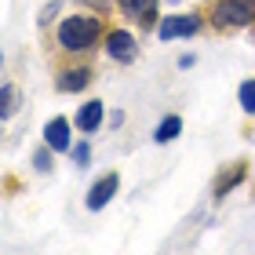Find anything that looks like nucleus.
Here are the masks:
<instances>
[{
  "instance_id": "0eeeda50",
  "label": "nucleus",
  "mask_w": 255,
  "mask_h": 255,
  "mask_svg": "<svg viewBox=\"0 0 255 255\" xmlns=\"http://www.w3.org/2000/svg\"><path fill=\"white\" fill-rule=\"evenodd\" d=\"M44 146H51L55 153L69 149V121L66 117H55V121L44 124Z\"/></svg>"
},
{
  "instance_id": "6e6552de",
  "label": "nucleus",
  "mask_w": 255,
  "mask_h": 255,
  "mask_svg": "<svg viewBox=\"0 0 255 255\" xmlns=\"http://www.w3.org/2000/svg\"><path fill=\"white\" fill-rule=\"evenodd\" d=\"M55 84H59V91H66V95H73V91H80V88H88V84H91V69H88V66H77V69H62Z\"/></svg>"
},
{
  "instance_id": "4468645a",
  "label": "nucleus",
  "mask_w": 255,
  "mask_h": 255,
  "mask_svg": "<svg viewBox=\"0 0 255 255\" xmlns=\"http://www.w3.org/2000/svg\"><path fill=\"white\" fill-rule=\"evenodd\" d=\"M48 149H51V146H48ZM48 149H40V153L33 157V168H37V171H48V168H51V157H48Z\"/></svg>"
},
{
  "instance_id": "f3484780",
  "label": "nucleus",
  "mask_w": 255,
  "mask_h": 255,
  "mask_svg": "<svg viewBox=\"0 0 255 255\" xmlns=\"http://www.w3.org/2000/svg\"><path fill=\"white\" fill-rule=\"evenodd\" d=\"M171 4H175V0H171Z\"/></svg>"
},
{
  "instance_id": "423d86ee",
  "label": "nucleus",
  "mask_w": 255,
  "mask_h": 255,
  "mask_svg": "<svg viewBox=\"0 0 255 255\" xmlns=\"http://www.w3.org/2000/svg\"><path fill=\"white\" fill-rule=\"evenodd\" d=\"M117 190H121V175H117V171H110V175H102V179L95 182V186L88 190V208H91V212H99V208H106V204L113 201V193H117Z\"/></svg>"
},
{
  "instance_id": "f257e3e1",
  "label": "nucleus",
  "mask_w": 255,
  "mask_h": 255,
  "mask_svg": "<svg viewBox=\"0 0 255 255\" xmlns=\"http://www.w3.org/2000/svg\"><path fill=\"white\" fill-rule=\"evenodd\" d=\"M99 37H102V22L95 15H69L59 26L62 51H91Z\"/></svg>"
},
{
  "instance_id": "20e7f679",
  "label": "nucleus",
  "mask_w": 255,
  "mask_h": 255,
  "mask_svg": "<svg viewBox=\"0 0 255 255\" xmlns=\"http://www.w3.org/2000/svg\"><path fill=\"white\" fill-rule=\"evenodd\" d=\"M245 175H248V160L241 157V160H234V164H226L223 171H219L215 175V186H212V193L219 197V201H223V197L234 190V186H241V182H245Z\"/></svg>"
},
{
  "instance_id": "7ed1b4c3",
  "label": "nucleus",
  "mask_w": 255,
  "mask_h": 255,
  "mask_svg": "<svg viewBox=\"0 0 255 255\" xmlns=\"http://www.w3.org/2000/svg\"><path fill=\"white\" fill-rule=\"evenodd\" d=\"M201 15H171L157 26V37L160 40H179V37H193V33H201Z\"/></svg>"
},
{
  "instance_id": "dca6fc26",
  "label": "nucleus",
  "mask_w": 255,
  "mask_h": 255,
  "mask_svg": "<svg viewBox=\"0 0 255 255\" xmlns=\"http://www.w3.org/2000/svg\"><path fill=\"white\" fill-rule=\"evenodd\" d=\"M88 4H95V7H106V4H110V0H88Z\"/></svg>"
},
{
  "instance_id": "9b49d317",
  "label": "nucleus",
  "mask_w": 255,
  "mask_h": 255,
  "mask_svg": "<svg viewBox=\"0 0 255 255\" xmlns=\"http://www.w3.org/2000/svg\"><path fill=\"white\" fill-rule=\"evenodd\" d=\"M241 106H245V113H255V77L241 84Z\"/></svg>"
},
{
  "instance_id": "9d476101",
  "label": "nucleus",
  "mask_w": 255,
  "mask_h": 255,
  "mask_svg": "<svg viewBox=\"0 0 255 255\" xmlns=\"http://www.w3.org/2000/svg\"><path fill=\"white\" fill-rule=\"evenodd\" d=\"M179 131H182V117H179V113H168V117L157 124V131H153V142H171V138H175Z\"/></svg>"
},
{
  "instance_id": "39448f33",
  "label": "nucleus",
  "mask_w": 255,
  "mask_h": 255,
  "mask_svg": "<svg viewBox=\"0 0 255 255\" xmlns=\"http://www.w3.org/2000/svg\"><path fill=\"white\" fill-rule=\"evenodd\" d=\"M106 51L113 55L117 62H135V55H138V44H135V37L128 29H113L110 37H106Z\"/></svg>"
},
{
  "instance_id": "f8f14e48",
  "label": "nucleus",
  "mask_w": 255,
  "mask_h": 255,
  "mask_svg": "<svg viewBox=\"0 0 255 255\" xmlns=\"http://www.w3.org/2000/svg\"><path fill=\"white\" fill-rule=\"evenodd\" d=\"M117 4H121V11H124V15L138 18V15H142V11H146L149 4H153V0H117Z\"/></svg>"
},
{
  "instance_id": "2eb2a0df",
  "label": "nucleus",
  "mask_w": 255,
  "mask_h": 255,
  "mask_svg": "<svg viewBox=\"0 0 255 255\" xmlns=\"http://www.w3.org/2000/svg\"><path fill=\"white\" fill-rule=\"evenodd\" d=\"M73 160H77V164H88V160H91V149H88V142H80V146L73 149Z\"/></svg>"
},
{
  "instance_id": "1a4fd4ad",
  "label": "nucleus",
  "mask_w": 255,
  "mask_h": 255,
  "mask_svg": "<svg viewBox=\"0 0 255 255\" xmlns=\"http://www.w3.org/2000/svg\"><path fill=\"white\" fill-rule=\"evenodd\" d=\"M102 113H106V110H102V102H99V99L84 102V110L77 113V128H80L84 135H91V131H95V128L102 124Z\"/></svg>"
},
{
  "instance_id": "ddd939ff",
  "label": "nucleus",
  "mask_w": 255,
  "mask_h": 255,
  "mask_svg": "<svg viewBox=\"0 0 255 255\" xmlns=\"http://www.w3.org/2000/svg\"><path fill=\"white\" fill-rule=\"evenodd\" d=\"M15 113V88L4 84V106H0V117H11Z\"/></svg>"
},
{
  "instance_id": "f03ea898",
  "label": "nucleus",
  "mask_w": 255,
  "mask_h": 255,
  "mask_svg": "<svg viewBox=\"0 0 255 255\" xmlns=\"http://www.w3.org/2000/svg\"><path fill=\"white\" fill-rule=\"evenodd\" d=\"M255 22V0H215L212 4V26L215 29H245Z\"/></svg>"
}]
</instances>
